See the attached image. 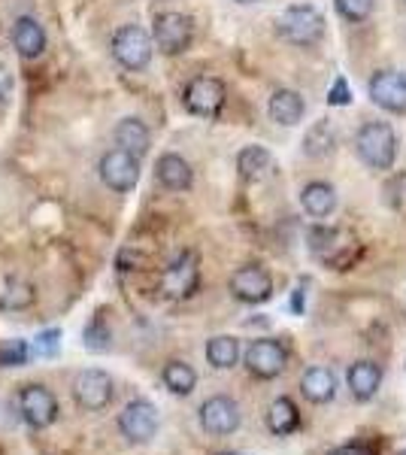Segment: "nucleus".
I'll use <instances>...</instances> for the list:
<instances>
[{"mask_svg":"<svg viewBox=\"0 0 406 455\" xmlns=\"http://www.w3.org/2000/svg\"><path fill=\"white\" fill-rule=\"evenodd\" d=\"M355 152L370 171H391L397 161V134L388 122L361 124L355 137Z\"/></svg>","mask_w":406,"mask_h":455,"instance_id":"nucleus-1","label":"nucleus"},{"mask_svg":"<svg viewBox=\"0 0 406 455\" xmlns=\"http://www.w3.org/2000/svg\"><path fill=\"white\" fill-rule=\"evenodd\" d=\"M309 249L324 264L346 270L358 259V237L352 231H343V228H313L309 231Z\"/></svg>","mask_w":406,"mask_h":455,"instance_id":"nucleus-2","label":"nucleus"},{"mask_svg":"<svg viewBox=\"0 0 406 455\" xmlns=\"http://www.w3.org/2000/svg\"><path fill=\"white\" fill-rule=\"evenodd\" d=\"M276 31L291 46H315L324 36V16L315 6L306 4L288 6L276 21Z\"/></svg>","mask_w":406,"mask_h":455,"instance_id":"nucleus-3","label":"nucleus"},{"mask_svg":"<svg viewBox=\"0 0 406 455\" xmlns=\"http://www.w3.org/2000/svg\"><path fill=\"white\" fill-rule=\"evenodd\" d=\"M109 52L124 70H146L152 61V36L139 25H122L109 40Z\"/></svg>","mask_w":406,"mask_h":455,"instance_id":"nucleus-4","label":"nucleus"},{"mask_svg":"<svg viewBox=\"0 0 406 455\" xmlns=\"http://www.w3.org/2000/svg\"><path fill=\"white\" fill-rule=\"evenodd\" d=\"M195 21L186 12H158L152 25V40L161 55H182L191 46Z\"/></svg>","mask_w":406,"mask_h":455,"instance_id":"nucleus-5","label":"nucleus"},{"mask_svg":"<svg viewBox=\"0 0 406 455\" xmlns=\"http://www.w3.org/2000/svg\"><path fill=\"white\" fill-rule=\"evenodd\" d=\"M225 98L227 88L216 76H195L186 85V92H182V104L197 119H216L221 107H225Z\"/></svg>","mask_w":406,"mask_h":455,"instance_id":"nucleus-6","label":"nucleus"},{"mask_svg":"<svg viewBox=\"0 0 406 455\" xmlns=\"http://www.w3.org/2000/svg\"><path fill=\"white\" fill-rule=\"evenodd\" d=\"M201 285V264H197L195 252L179 255L176 261H170L161 274V291L170 300H186L197 291Z\"/></svg>","mask_w":406,"mask_h":455,"instance_id":"nucleus-7","label":"nucleus"},{"mask_svg":"<svg viewBox=\"0 0 406 455\" xmlns=\"http://www.w3.org/2000/svg\"><path fill=\"white\" fill-rule=\"evenodd\" d=\"M100 180L113 192H131L139 182V158L128 149H109L100 158Z\"/></svg>","mask_w":406,"mask_h":455,"instance_id":"nucleus-8","label":"nucleus"},{"mask_svg":"<svg viewBox=\"0 0 406 455\" xmlns=\"http://www.w3.org/2000/svg\"><path fill=\"white\" fill-rule=\"evenodd\" d=\"M367 94L376 107H382L386 113L403 116L406 113V76L397 70H379L367 83Z\"/></svg>","mask_w":406,"mask_h":455,"instance_id":"nucleus-9","label":"nucleus"},{"mask_svg":"<svg viewBox=\"0 0 406 455\" xmlns=\"http://www.w3.org/2000/svg\"><path fill=\"white\" fill-rule=\"evenodd\" d=\"M227 285H231V295L243 304H264L273 295V276L261 264H246V267L234 270Z\"/></svg>","mask_w":406,"mask_h":455,"instance_id":"nucleus-10","label":"nucleus"},{"mask_svg":"<svg viewBox=\"0 0 406 455\" xmlns=\"http://www.w3.org/2000/svg\"><path fill=\"white\" fill-rule=\"evenodd\" d=\"M285 364H288L285 347L279 340H270V337H264V340H255L252 347L246 349V368L258 379L279 377V373L285 371Z\"/></svg>","mask_w":406,"mask_h":455,"instance_id":"nucleus-11","label":"nucleus"},{"mask_svg":"<svg viewBox=\"0 0 406 455\" xmlns=\"http://www.w3.org/2000/svg\"><path fill=\"white\" fill-rule=\"evenodd\" d=\"M119 431L131 443H146L158 431V410L149 401H131L119 413Z\"/></svg>","mask_w":406,"mask_h":455,"instance_id":"nucleus-12","label":"nucleus"},{"mask_svg":"<svg viewBox=\"0 0 406 455\" xmlns=\"http://www.w3.org/2000/svg\"><path fill=\"white\" fill-rule=\"evenodd\" d=\"M21 419L31 428H49L58 419V401L46 386H25L19 395Z\"/></svg>","mask_w":406,"mask_h":455,"instance_id":"nucleus-13","label":"nucleus"},{"mask_svg":"<svg viewBox=\"0 0 406 455\" xmlns=\"http://www.w3.org/2000/svg\"><path fill=\"white\" fill-rule=\"evenodd\" d=\"M201 425H203L206 435H216V437L234 435V431L240 428V407H237V401L227 398V395H216V398L203 401Z\"/></svg>","mask_w":406,"mask_h":455,"instance_id":"nucleus-14","label":"nucleus"},{"mask_svg":"<svg viewBox=\"0 0 406 455\" xmlns=\"http://www.w3.org/2000/svg\"><path fill=\"white\" fill-rule=\"evenodd\" d=\"M73 398L83 410H103L113 401V379L103 371H83L73 379Z\"/></svg>","mask_w":406,"mask_h":455,"instance_id":"nucleus-15","label":"nucleus"},{"mask_svg":"<svg viewBox=\"0 0 406 455\" xmlns=\"http://www.w3.org/2000/svg\"><path fill=\"white\" fill-rule=\"evenodd\" d=\"M155 176H158V182L167 188V192H188L191 182H195L191 164L182 156H176V152H164V156L158 158Z\"/></svg>","mask_w":406,"mask_h":455,"instance_id":"nucleus-16","label":"nucleus"},{"mask_svg":"<svg viewBox=\"0 0 406 455\" xmlns=\"http://www.w3.org/2000/svg\"><path fill=\"white\" fill-rule=\"evenodd\" d=\"M304 113H306V104L294 88H276V92L270 94V104H267L270 122L283 124V128H294V124H300V119H304Z\"/></svg>","mask_w":406,"mask_h":455,"instance_id":"nucleus-17","label":"nucleus"},{"mask_svg":"<svg viewBox=\"0 0 406 455\" xmlns=\"http://www.w3.org/2000/svg\"><path fill=\"white\" fill-rule=\"evenodd\" d=\"M12 46H16V52L21 58H28V61L40 58L43 49H46V31H43L40 21L34 16L16 19V25H12Z\"/></svg>","mask_w":406,"mask_h":455,"instance_id":"nucleus-18","label":"nucleus"},{"mask_svg":"<svg viewBox=\"0 0 406 455\" xmlns=\"http://www.w3.org/2000/svg\"><path fill=\"white\" fill-rule=\"evenodd\" d=\"M300 207H304L306 216L313 219H324L337 210V188L330 182H306L304 192H300Z\"/></svg>","mask_w":406,"mask_h":455,"instance_id":"nucleus-19","label":"nucleus"},{"mask_svg":"<svg viewBox=\"0 0 406 455\" xmlns=\"http://www.w3.org/2000/svg\"><path fill=\"white\" fill-rule=\"evenodd\" d=\"M346 383H349V392L355 401H370L382 386V371L379 364L373 362H355L346 373Z\"/></svg>","mask_w":406,"mask_h":455,"instance_id":"nucleus-20","label":"nucleus"},{"mask_svg":"<svg viewBox=\"0 0 406 455\" xmlns=\"http://www.w3.org/2000/svg\"><path fill=\"white\" fill-rule=\"evenodd\" d=\"M273 171V156L264 146H243L237 156V173L243 182H261L267 180Z\"/></svg>","mask_w":406,"mask_h":455,"instance_id":"nucleus-21","label":"nucleus"},{"mask_svg":"<svg viewBox=\"0 0 406 455\" xmlns=\"http://www.w3.org/2000/svg\"><path fill=\"white\" fill-rule=\"evenodd\" d=\"M113 137H115V146H119V149L134 152L137 158H143L152 146L149 128H146V122H139V119H122L119 124H115Z\"/></svg>","mask_w":406,"mask_h":455,"instance_id":"nucleus-22","label":"nucleus"},{"mask_svg":"<svg viewBox=\"0 0 406 455\" xmlns=\"http://www.w3.org/2000/svg\"><path fill=\"white\" fill-rule=\"evenodd\" d=\"M300 392L313 403H328L337 395V377L328 368H309L300 379Z\"/></svg>","mask_w":406,"mask_h":455,"instance_id":"nucleus-23","label":"nucleus"},{"mask_svg":"<svg viewBox=\"0 0 406 455\" xmlns=\"http://www.w3.org/2000/svg\"><path fill=\"white\" fill-rule=\"evenodd\" d=\"M337 146V131L328 119L315 122L304 137V152L309 158H328Z\"/></svg>","mask_w":406,"mask_h":455,"instance_id":"nucleus-24","label":"nucleus"},{"mask_svg":"<svg viewBox=\"0 0 406 455\" xmlns=\"http://www.w3.org/2000/svg\"><path fill=\"white\" fill-rule=\"evenodd\" d=\"M298 425H300V413H298V407H294L291 398H276L270 403L267 428L273 431V435L285 437V435H291V431H298Z\"/></svg>","mask_w":406,"mask_h":455,"instance_id":"nucleus-25","label":"nucleus"},{"mask_svg":"<svg viewBox=\"0 0 406 455\" xmlns=\"http://www.w3.org/2000/svg\"><path fill=\"white\" fill-rule=\"evenodd\" d=\"M237 358H240V343H237V337L219 334V337H212V340L206 343V362H210L216 371L234 368V364H237Z\"/></svg>","mask_w":406,"mask_h":455,"instance_id":"nucleus-26","label":"nucleus"},{"mask_svg":"<svg viewBox=\"0 0 406 455\" xmlns=\"http://www.w3.org/2000/svg\"><path fill=\"white\" fill-rule=\"evenodd\" d=\"M161 379H164V386L173 395H179V398L191 395V392H195V386H197V373L186 362H170V364H164V373H161Z\"/></svg>","mask_w":406,"mask_h":455,"instance_id":"nucleus-27","label":"nucleus"},{"mask_svg":"<svg viewBox=\"0 0 406 455\" xmlns=\"http://www.w3.org/2000/svg\"><path fill=\"white\" fill-rule=\"evenodd\" d=\"M36 300V289L25 280H10L0 295V310H28Z\"/></svg>","mask_w":406,"mask_h":455,"instance_id":"nucleus-28","label":"nucleus"},{"mask_svg":"<svg viewBox=\"0 0 406 455\" xmlns=\"http://www.w3.org/2000/svg\"><path fill=\"white\" fill-rule=\"evenodd\" d=\"M83 343H85L88 352H107L109 349V325L103 322V315H94V319L88 322Z\"/></svg>","mask_w":406,"mask_h":455,"instance_id":"nucleus-29","label":"nucleus"},{"mask_svg":"<svg viewBox=\"0 0 406 455\" xmlns=\"http://www.w3.org/2000/svg\"><path fill=\"white\" fill-rule=\"evenodd\" d=\"M337 12L343 16L346 21H352V25H358V21H367L373 16L376 10V0H334Z\"/></svg>","mask_w":406,"mask_h":455,"instance_id":"nucleus-30","label":"nucleus"},{"mask_svg":"<svg viewBox=\"0 0 406 455\" xmlns=\"http://www.w3.org/2000/svg\"><path fill=\"white\" fill-rule=\"evenodd\" d=\"M28 358H31V347H28L25 340H19V337H12V340H6L4 347H0V364H4V368H19Z\"/></svg>","mask_w":406,"mask_h":455,"instance_id":"nucleus-31","label":"nucleus"},{"mask_svg":"<svg viewBox=\"0 0 406 455\" xmlns=\"http://www.w3.org/2000/svg\"><path fill=\"white\" fill-rule=\"evenodd\" d=\"M58 349H61V328H49V331H40L34 337L31 355L52 358V355H58Z\"/></svg>","mask_w":406,"mask_h":455,"instance_id":"nucleus-32","label":"nucleus"},{"mask_svg":"<svg viewBox=\"0 0 406 455\" xmlns=\"http://www.w3.org/2000/svg\"><path fill=\"white\" fill-rule=\"evenodd\" d=\"M386 195H388V204L394 207L397 212L406 216V173H397L394 180L386 186Z\"/></svg>","mask_w":406,"mask_h":455,"instance_id":"nucleus-33","label":"nucleus"},{"mask_svg":"<svg viewBox=\"0 0 406 455\" xmlns=\"http://www.w3.org/2000/svg\"><path fill=\"white\" fill-rule=\"evenodd\" d=\"M352 100V92H349V83H346V76H337L334 83L328 88V104L330 107H346Z\"/></svg>","mask_w":406,"mask_h":455,"instance_id":"nucleus-34","label":"nucleus"},{"mask_svg":"<svg viewBox=\"0 0 406 455\" xmlns=\"http://www.w3.org/2000/svg\"><path fill=\"white\" fill-rule=\"evenodd\" d=\"M10 98H12V76H10V70L0 64V116L10 107Z\"/></svg>","mask_w":406,"mask_h":455,"instance_id":"nucleus-35","label":"nucleus"},{"mask_svg":"<svg viewBox=\"0 0 406 455\" xmlns=\"http://www.w3.org/2000/svg\"><path fill=\"white\" fill-rule=\"evenodd\" d=\"M330 455H373V452H370V446H364V443H349V446H339V450H334Z\"/></svg>","mask_w":406,"mask_h":455,"instance_id":"nucleus-36","label":"nucleus"},{"mask_svg":"<svg viewBox=\"0 0 406 455\" xmlns=\"http://www.w3.org/2000/svg\"><path fill=\"white\" fill-rule=\"evenodd\" d=\"M291 307H294V313H304V285H298V291H294Z\"/></svg>","mask_w":406,"mask_h":455,"instance_id":"nucleus-37","label":"nucleus"},{"mask_svg":"<svg viewBox=\"0 0 406 455\" xmlns=\"http://www.w3.org/2000/svg\"><path fill=\"white\" fill-rule=\"evenodd\" d=\"M237 4H255V0H237Z\"/></svg>","mask_w":406,"mask_h":455,"instance_id":"nucleus-38","label":"nucleus"},{"mask_svg":"<svg viewBox=\"0 0 406 455\" xmlns=\"http://www.w3.org/2000/svg\"><path fill=\"white\" fill-rule=\"evenodd\" d=\"M221 455H240V452H221Z\"/></svg>","mask_w":406,"mask_h":455,"instance_id":"nucleus-39","label":"nucleus"},{"mask_svg":"<svg viewBox=\"0 0 406 455\" xmlns=\"http://www.w3.org/2000/svg\"><path fill=\"white\" fill-rule=\"evenodd\" d=\"M403 455H406V452H403Z\"/></svg>","mask_w":406,"mask_h":455,"instance_id":"nucleus-40","label":"nucleus"}]
</instances>
